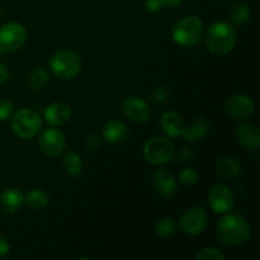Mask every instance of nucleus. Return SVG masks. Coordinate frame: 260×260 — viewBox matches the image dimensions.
<instances>
[{
	"label": "nucleus",
	"instance_id": "nucleus-1",
	"mask_svg": "<svg viewBox=\"0 0 260 260\" xmlns=\"http://www.w3.org/2000/svg\"><path fill=\"white\" fill-rule=\"evenodd\" d=\"M216 235L225 245L239 246L248 243L251 230L244 217L239 215H226L217 222Z\"/></svg>",
	"mask_w": 260,
	"mask_h": 260
},
{
	"label": "nucleus",
	"instance_id": "nucleus-2",
	"mask_svg": "<svg viewBox=\"0 0 260 260\" xmlns=\"http://www.w3.org/2000/svg\"><path fill=\"white\" fill-rule=\"evenodd\" d=\"M206 45L215 55H226L236 45V30L230 23L218 20L211 24L206 33Z\"/></svg>",
	"mask_w": 260,
	"mask_h": 260
},
{
	"label": "nucleus",
	"instance_id": "nucleus-3",
	"mask_svg": "<svg viewBox=\"0 0 260 260\" xmlns=\"http://www.w3.org/2000/svg\"><path fill=\"white\" fill-rule=\"evenodd\" d=\"M203 29H205V24L200 17L187 15L173 25V40L182 47L190 48L200 42Z\"/></svg>",
	"mask_w": 260,
	"mask_h": 260
},
{
	"label": "nucleus",
	"instance_id": "nucleus-4",
	"mask_svg": "<svg viewBox=\"0 0 260 260\" xmlns=\"http://www.w3.org/2000/svg\"><path fill=\"white\" fill-rule=\"evenodd\" d=\"M12 131L19 139L29 140L37 136L42 127V118L36 111L29 108H20L10 117Z\"/></svg>",
	"mask_w": 260,
	"mask_h": 260
},
{
	"label": "nucleus",
	"instance_id": "nucleus-5",
	"mask_svg": "<svg viewBox=\"0 0 260 260\" xmlns=\"http://www.w3.org/2000/svg\"><path fill=\"white\" fill-rule=\"evenodd\" d=\"M52 73L61 80H71L80 74L83 63L80 57L73 51H58L50 58Z\"/></svg>",
	"mask_w": 260,
	"mask_h": 260
},
{
	"label": "nucleus",
	"instance_id": "nucleus-6",
	"mask_svg": "<svg viewBox=\"0 0 260 260\" xmlns=\"http://www.w3.org/2000/svg\"><path fill=\"white\" fill-rule=\"evenodd\" d=\"M174 145L168 137L155 136L144 145V157L151 165L168 164L174 156Z\"/></svg>",
	"mask_w": 260,
	"mask_h": 260
},
{
	"label": "nucleus",
	"instance_id": "nucleus-7",
	"mask_svg": "<svg viewBox=\"0 0 260 260\" xmlns=\"http://www.w3.org/2000/svg\"><path fill=\"white\" fill-rule=\"evenodd\" d=\"M25 41H27V29L20 23L9 22L0 27V48L4 52L19 50Z\"/></svg>",
	"mask_w": 260,
	"mask_h": 260
},
{
	"label": "nucleus",
	"instance_id": "nucleus-8",
	"mask_svg": "<svg viewBox=\"0 0 260 260\" xmlns=\"http://www.w3.org/2000/svg\"><path fill=\"white\" fill-rule=\"evenodd\" d=\"M210 221L208 212L202 207H192L183 213L180 229L187 235H200L206 230Z\"/></svg>",
	"mask_w": 260,
	"mask_h": 260
},
{
	"label": "nucleus",
	"instance_id": "nucleus-9",
	"mask_svg": "<svg viewBox=\"0 0 260 260\" xmlns=\"http://www.w3.org/2000/svg\"><path fill=\"white\" fill-rule=\"evenodd\" d=\"M41 151L50 157H57L65 151L66 139L65 135L57 128H46L41 134L38 140Z\"/></svg>",
	"mask_w": 260,
	"mask_h": 260
},
{
	"label": "nucleus",
	"instance_id": "nucleus-10",
	"mask_svg": "<svg viewBox=\"0 0 260 260\" xmlns=\"http://www.w3.org/2000/svg\"><path fill=\"white\" fill-rule=\"evenodd\" d=\"M208 205L216 213H228L235 205L234 193L228 185L216 184L208 194Z\"/></svg>",
	"mask_w": 260,
	"mask_h": 260
},
{
	"label": "nucleus",
	"instance_id": "nucleus-11",
	"mask_svg": "<svg viewBox=\"0 0 260 260\" xmlns=\"http://www.w3.org/2000/svg\"><path fill=\"white\" fill-rule=\"evenodd\" d=\"M255 111V104L250 96L245 94H235L225 103V112L234 119H246Z\"/></svg>",
	"mask_w": 260,
	"mask_h": 260
},
{
	"label": "nucleus",
	"instance_id": "nucleus-12",
	"mask_svg": "<svg viewBox=\"0 0 260 260\" xmlns=\"http://www.w3.org/2000/svg\"><path fill=\"white\" fill-rule=\"evenodd\" d=\"M122 112L127 118L137 123H146L151 117L149 103L139 96H128L122 102Z\"/></svg>",
	"mask_w": 260,
	"mask_h": 260
},
{
	"label": "nucleus",
	"instance_id": "nucleus-13",
	"mask_svg": "<svg viewBox=\"0 0 260 260\" xmlns=\"http://www.w3.org/2000/svg\"><path fill=\"white\" fill-rule=\"evenodd\" d=\"M235 139L240 146L255 151L260 146V131L258 126L251 123L241 124L236 128Z\"/></svg>",
	"mask_w": 260,
	"mask_h": 260
},
{
	"label": "nucleus",
	"instance_id": "nucleus-14",
	"mask_svg": "<svg viewBox=\"0 0 260 260\" xmlns=\"http://www.w3.org/2000/svg\"><path fill=\"white\" fill-rule=\"evenodd\" d=\"M43 117L51 126H63L70 121L71 108L69 104L62 103V102H55L45 109Z\"/></svg>",
	"mask_w": 260,
	"mask_h": 260
},
{
	"label": "nucleus",
	"instance_id": "nucleus-15",
	"mask_svg": "<svg viewBox=\"0 0 260 260\" xmlns=\"http://www.w3.org/2000/svg\"><path fill=\"white\" fill-rule=\"evenodd\" d=\"M152 185L159 194L170 197L177 192L178 182L172 173L165 169H159L152 175Z\"/></svg>",
	"mask_w": 260,
	"mask_h": 260
},
{
	"label": "nucleus",
	"instance_id": "nucleus-16",
	"mask_svg": "<svg viewBox=\"0 0 260 260\" xmlns=\"http://www.w3.org/2000/svg\"><path fill=\"white\" fill-rule=\"evenodd\" d=\"M160 127L168 137L177 139V137L182 136L185 124L182 117L177 112L169 111L165 112L160 118Z\"/></svg>",
	"mask_w": 260,
	"mask_h": 260
},
{
	"label": "nucleus",
	"instance_id": "nucleus-17",
	"mask_svg": "<svg viewBox=\"0 0 260 260\" xmlns=\"http://www.w3.org/2000/svg\"><path fill=\"white\" fill-rule=\"evenodd\" d=\"M128 132V127L124 122L113 119V121H108L107 123H104L103 128H102V136L111 144H118L127 139Z\"/></svg>",
	"mask_w": 260,
	"mask_h": 260
},
{
	"label": "nucleus",
	"instance_id": "nucleus-18",
	"mask_svg": "<svg viewBox=\"0 0 260 260\" xmlns=\"http://www.w3.org/2000/svg\"><path fill=\"white\" fill-rule=\"evenodd\" d=\"M24 205V194L17 188L5 189L0 194V208L5 213H15Z\"/></svg>",
	"mask_w": 260,
	"mask_h": 260
},
{
	"label": "nucleus",
	"instance_id": "nucleus-19",
	"mask_svg": "<svg viewBox=\"0 0 260 260\" xmlns=\"http://www.w3.org/2000/svg\"><path fill=\"white\" fill-rule=\"evenodd\" d=\"M208 131H210V123L207 119L205 117H198L189 126L184 127L182 137L188 142H196L207 136Z\"/></svg>",
	"mask_w": 260,
	"mask_h": 260
},
{
	"label": "nucleus",
	"instance_id": "nucleus-20",
	"mask_svg": "<svg viewBox=\"0 0 260 260\" xmlns=\"http://www.w3.org/2000/svg\"><path fill=\"white\" fill-rule=\"evenodd\" d=\"M216 173L223 179H235L241 174V164L234 157L223 156L216 162Z\"/></svg>",
	"mask_w": 260,
	"mask_h": 260
},
{
	"label": "nucleus",
	"instance_id": "nucleus-21",
	"mask_svg": "<svg viewBox=\"0 0 260 260\" xmlns=\"http://www.w3.org/2000/svg\"><path fill=\"white\" fill-rule=\"evenodd\" d=\"M50 202V197L47 193L42 189H30L24 197V203L30 208V210H42Z\"/></svg>",
	"mask_w": 260,
	"mask_h": 260
},
{
	"label": "nucleus",
	"instance_id": "nucleus-22",
	"mask_svg": "<svg viewBox=\"0 0 260 260\" xmlns=\"http://www.w3.org/2000/svg\"><path fill=\"white\" fill-rule=\"evenodd\" d=\"M28 84L36 91L45 90L50 84V75H48L47 70H45L43 68L35 69L28 78Z\"/></svg>",
	"mask_w": 260,
	"mask_h": 260
},
{
	"label": "nucleus",
	"instance_id": "nucleus-23",
	"mask_svg": "<svg viewBox=\"0 0 260 260\" xmlns=\"http://www.w3.org/2000/svg\"><path fill=\"white\" fill-rule=\"evenodd\" d=\"M63 167H65L66 173L71 177H79L83 173L84 164L81 156L76 152H68L63 156Z\"/></svg>",
	"mask_w": 260,
	"mask_h": 260
},
{
	"label": "nucleus",
	"instance_id": "nucleus-24",
	"mask_svg": "<svg viewBox=\"0 0 260 260\" xmlns=\"http://www.w3.org/2000/svg\"><path fill=\"white\" fill-rule=\"evenodd\" d=\"M250 15L251 10L246 3H236L230 10V18L234 24H244L250 19Z\"/></svg>",
	"mask_w": 260,
	"mask_h": 260
},
{
	"label": "nucleus",
	"instance_id": "nucleus-25",
	"mask_svg": "<svg viewBox=\"0 0 260 260\" xmlns=\"http://www.w3.org/2000/svg\"><path fill=\"white\" fill-rule=\"evenodd\" d=\"M177 229L178 225L173 218L164 217L160 218L156 222V225H155V233L159 236H161V238H170V236H173L177 233Z\"/></svg>",
	"mask_w": 260,
	"mask_h": 260
},
{
	"label": "nucleus",
	"instance_id": "nucleus-26",
	"mask_svg": "<svg viewBox=\"0 0 260 260\" xmlns=\"http://www.w3.org/2000/svg\"><path fill=\"white\" fill-rule=\"evenodd\" d=\"M197 260H225L226 255L217 248L213 246H206V248L201 249L196 255Z\"/></svg>",
	"mask_w": 260,
	"mask_h": 260
},
{
	"label": "nucleus",
	"instance_id": "nucleus-27",
	"mask_svg": "<svg viewBox=\"0 0 260 260\" xmlns=\"http://www.w3.org/2000/svg\"><path fill=\"white\" fill-rule=\"evenodd\" d=\"M200 175H198L197 170L192 169V168H185L179 173V182L184 187H193L198 183Z\"/></svg>",
	"mask_w": 260,
	"mask_h": 260
},
{
	"label": "nucleus",
	"instance_id": "nucleus-28",
	"mask_svg": "<svg viewBox=\"0 0 260 260\" xmlns=\"http://www.w3.org/2000/svg\"><path fill=\"white\" fill-rule=\"evenodd\" d=\"M13 114V104L7 99H0V122L9 119Z\"/></svg>",
	"mask_w": 260,
	"mask_h": 260
},
{
	"label": "nucleus",
	"instance_id": "nucleus-29",
	"mask_svg": "<svg viewBox=\"0 0 260 260\" xmlns=\"http://www.w3.org/2000/svg\"><path fill=\"white\" fill-rule=\"evenodd\" d=\"M167 99H168V90L164 88V86H159V88L155 89L154 93H152V101H154V103L161 104L164 103Z\"/></svg>",
	"mask_w": 260,
	"mask_h": 260
},
{
	"label": "nucleus",
	"instance_id": "nucleus-30",
	"mask_svg": "<svg viewBox=\"0 0 260 260\" xmlns=\"http://www.w3.org/2000/svg\"><path fill=\"white\" fill-rule=\"evenodd\" d=\"M164 8L161 0H145V9L150 13H157Z\"/></svg>",
	"mask_w": 260,
	"mask_h": 260
},
{
	"label": "nucleus",
	"instance_id": "nucleus-31",
	"mask_svg": "<svg viewBox=\"0 0 260 260\" xmlns=\"http://www.w3.org/2000/svg\"><path fill=\"white\" fill-rule=\"evenodd\" d=\"M194 152L189 147H183L179 152H178V161L180 162H188L193 159Z\"/></svg>",
	"mask_w": 260,
	"mask_h": 260
},
{
	"label": "nucleus",
	"instance_id": "nucleus-32",
	"mask_svg": "<svg viewBox=\"0 0 260 260\" xmlns=\"http://www.w3.org/2000/svg\"><path fill=\"white\" fill-rule=\"evenodd\" d=\"M86 146L91 150H95L101 146V139H99L96 135H91V136L88 137L86 140Z\"/></svg>",
	"mask_w": 260,
	"mask_h": 260
},
{
	"label": "nucleus",
	"instance_id": "nucleus-33",
	"mask_svg": "<svg viewBox=\"0 0 260 260\" xmlns=\"http://www.w3.org/2000/svg\"><path fill=\"white\" fill-rule=\"evenodd\" d=\"M9 76H10V71L9 69H8V66L5 65V63L0 62V85L4 84L5 81L9 79Z\"/></svg>",
	"mask_w": 260,
	"mask_h": 260
},
{
	"label": "nucleus",
	"instance_id": "nucleus-34",
	"mask_svg": "<svg viewBox=\"0 0 260 260\" xmlns=\"http://www.w3.org/2000/svg\"><path fill=\"white\" fill-rule=\"evenodd\" d=\"M9 250H10L9 243H8V240L4 238V236L0 235V258L7 255V254L9 253Z\"/></svg>",
	"mask_w": 260,
	"mask_h": 260
},
{
	"label": "nucleus",
	"instance_id": "nucleus-35",
	"mask_svg": "<svg viewBox=\"0 0 260 260\" xmlns=\"http://www.w3.org/2000/svg\"><path fill=\"white\" fill-rule=\"evenodd\" d=\"M164 7H169V8H175L183 2V0H161Z\"/></svg>",
	"mask_w": 260,
	"mask_h": 260
},
{
	"label": "nucleus",
	"instance_id": "nucleus-36",
	"mask_svg": "<svg viewBox=\"0 0 260 260\" xmlns=\"http://www.w3.org/2000/svg\"><path fill=\"white\" fill-rule=\"evenodd\" d=\"M0 15H2V10H0Z\"/></svg>",
	"mask_w": 260,
	"mask_h": 260
}]
</instances>
